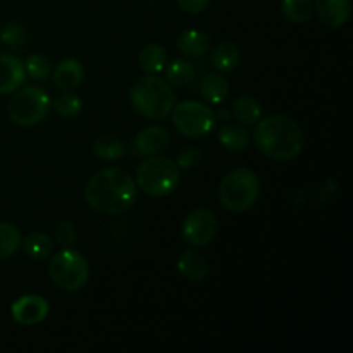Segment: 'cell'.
I'll list each match as a JSON object with an SVG mask.
<instances>
[{
    "label": "cell",
    "mask_w": 353,
    "mask_h": 353,
    "mask_svg": "<svg viewBox=\"0 0 353 353\" xmlns=\"http://www.w3.org/2000/svg\"><path fill=\"white\" fill-rule=\"evenodd\" d=\"M85 200L97 212L119 216L137 202V183L124 169L105 168L88 179Z\"/></svg>",
    "instance_id": "cell-1"
},
{
    "label": "cell",
    "mask_w": 353,
    "mask_h": 353,
    "mask_svg": "<svg viewBox=\"0 0 353 353\" xmlns=\"http://www.w3.org/2000/svg\"><path fill=\"white\" fill-rule=\"evenodd\" d=\"M254 143L257 150L271 161L288 162L299 157L305 145V137L295 119L274 114L259 121L254 131Z\"/></svg>",
    "instance_id": "cell-2"
},
{
    "label": "cell",
    "mask_w": 353,
    "mask_h": 353,
    "mask_svg": "<svg viewBox=\"0 0 353 353\" xmlns=\"http://www.w3.org/2000/svg\"><path fill=\"white\" fill-rule=\"evenodd\" d=\"M131 107L140 116L152 121H161L171 114L176 95L171 85L157 74H147L137 79L130 90Z\"/></svg>",
    "instance_id": "cell-3"
},
{
    "label": "cell",
    "mask_w": 353,
    "mask_h": 353,
    "mask_svg": "<svg viewBox=\"0 0 353 353\" xmlns=\"http://www.w3.org/2000/svg\"><path fill=\"white\" fill-rule=\"evenodd\" d=\"M261 196V181L248 168H236L228 172L219 185V200L231 212H247Z\"/></svg>",
    "instance_id": "cell-4"
},
{
    "label": "cell",
    "mask_w": 353,
    "mask_h": 353,
    "mask_svg": "<svg viewBox=\"0 0 353 353\" xmlns=\"http://www.w3.org/2000/svg\"><path fill=\"white\" fill-rule=\"evenodd\" d=\"M179 168L168 157H148L137 171V186L148 196H168L178 188Z\"/></svg>",
    "instance_id": "cell-5"
},
{
    "label": "cell",
    "mask_w": 353,
    "mask_h": 353,
    "mask_svg": "<svg viewBox=\"0 0 353 353\" xmlns=\"http://www.w3.org/2000/svg\"><path fill=\"white\" fill-rule=\"evenodd\" d=\"M50 105V97L43 88L26 86V88H19L14 92L9 107H7V114L14 124L30 128L45 119Z\"/></svg>",
    "instance_id": "cell-6"
},
{
    "label": "cell",
    "mask_w": 353,
    "mask_h": 353,
    "mask_svg": "<svg viewBox=\"0 0 353 353\" xmlns=\"http://www.w3.org/2000/svg\"><path fill=\"white\" fill-rule=\"evenodd\" d=\"M48 276L61 290L78 292L88 283L90 264L83 254L64 248L52 257L48 264Z\"/></svg>",
    "instance_id": "cell-7"
},
{
    "label": "cell",
    "mask_w": 353,
    "mask_h": 353,
    "mask_svg": "<svg viewBox=\"0 0 353 353\" xmlns=\"http://www.w3.org/2000/svg\"><path fill=\"white\" fill-rule=\"evenodd\" d=\"M172 124L188 138H203L212 133L216 126V114L209 105L196 100H186L172 107Z\"/></svg>",
    "instance_id": "cell-8"
},
{
    "label": "cell",
    "mask_w": 353,
    "mask_h": 353,
    "mask_svg": "<svg viewBox=\"0 0 353 353\" xmlns=\"http://www.w3.org/2000/svg\"><path fill=\"white\" fill-rule=\"evenodd\" d=\"M219 221L210 209H195L183 221V238L192 247H207L217 234Z\"/></svg>",
    "instance_id": "cell-9"
},
{
    "label": "cell",
    "mask_w": 353,
    "mask_h": 353,
    "mask_svg": "<svg viewBox=\"0 0 353 353\" xmlns=\"http://www.w3.org/2000/svg\"><path fill=\"white\" fill-rule=\"evenodd\" d=\"M50 312V303L40 295H23L10 305V316L21 326H37Z\"/></svg>",
    "instance_id": "cell-10"
},
{
    "label": "cell",
    "mask_w": 353,
    "mask_h": 353,
    "mask_svg": "<svg viewBox=\"0 0 353 353\" xmlns=\"http://www.w3.org/2000/svg\"><path fill=\"white\" fill-rule=\"evenodd\" d=\"M314 14L319 21L330 28H341L348 23L352 16L350 0H316Z\"/></svg>",
    "instance_id": "cell-11"
},
{
    "label": "cell",
    "mask_w": 353,
    "mask_h": 353,
    "mask_svg": "<svg viewBox=\"0 0 353 353\" xmlns=\"http://www.w3.org/2000/svg\"><path fill=\"white\" fill-rule=\"evenodd\" d=\"M26 79L23 61L9 54L0 55V95H9L19 90Z\"/></svg>",
    "instance_id": "cell-12"
},
{
    "label": "cell",
    "mask_w": 353,
    "mask_h": 353,
    "mask_svg": "<svg viewBox=\"0 0 353 353\" xmlns=\"http://www.w3.org/2000/svg\"><path fill=\"white\" fill-rule=\"evenodd\" d=\"M169 147V133L164 128L148 126L143 128L140 133L134 137L133 148L141 157H150V155L159 154Z\"/></svg>",
    "instance_id": "cell-13"
},
{
    "label": "cell",
    "mask_w": 353,
    "mask_h": 353,
    "mask_svg": "<svg viewBox=\"0 0 353 353\" xmlns=\"http://www.w3.org/2000/svg\"><path fill=\"white\" fill-rule=\"evenodd\" d=\"M83 78H85V69H83L81 62L74 61V59H64L52 72L54 85L62 92L76 90L83 83Z\"/></svg>",
    "instance_id": "cell-14"
},
{
    "label": "cell",
    "mask_w": 353,
    "mask_h": 353,
    "mask_svg": "<svg viewBox=\"0 0 353 353\" xmlns=\"http://www.w3.org/2000/svg\"><path fill=\"white\" fill-rule=\"evenodd\" d=\"M178 271L188 281L199 283L209 274V262L200 252L185 250L178 259Z\"/></svg>",
    "instance_id": "cell-15"
},
{
    "label": "cell",
    "mask_w": 353,
    "mask_h": 353,
    "mask_svg": "<svg viewBox=\"0 0 353 353\" xmlns=\"http://www.w3.org/2000/svg\"><path fill=\"white\" fill-rule=\"evenodd\" d=\"M176 47L186 57L199 59L210 50V37L205 31L185 30L178 37Z\"/></svg>",
    "instance_id": "cell-16"
},
{
    "label": "cell",
    "mask_w": 353,
    "mask_h": 353,
    "mask_svg": "<svg viewBox=\"0 0 353 353\" xmlns=\"http://www.w3.org/2000/svg\"><path fill=\"white\" fill-rule=\"evenodd\" d=\"M241 61V52L234 41L223 40L210 52V62L219 72H230L238 68Z\"/></svg>",
    "instance_id": "cell-17"
},
{
    "label": "cell",
    "mask_w": 353,
    "mask_h": 353,
    "mask_svg": "<svg viewBox=\"0 0 353 353\" xmlns=\"http://www.w3.org/2000/svg\"><path fill=\"white\" fill-rule=\"evenodd\" d=\"M200 95L212 105H221L230 95V83L217 72H209L200 81Z\"/></svg>",
    "instance_id": "cell-18"
},
{
    "label": "cell",
    "mask_w": 353,
    "mask_h": 353,
    "mask_svg": "<svg viewBox=\"0 0 353 353\" xmlns=\"http://www.w3.org/2000/svg\"><path fill=\"white\" fill-rule=\"evenodd\" d=\"M219 143L230 152H243L250 147L252 137L243 124H226L219 130Z\"/></svg>",
    "instance_id": "cell-19"
},
{
    "label": "cell",
    "mask_w": 353,
    "mask_h": 353,
    "mask_svg": "<svg viewBox=\"0 0 353 353\" xmlns=\"http://www.w3.org/2000/svg\"><path fill=\"white\" fill-rule=\"evenodd\" d=\"M233 116L243 126H252L262 119V105L255 97L240 95L233 102Z\"/></svg>",
    "instance_id": "cell-20"
},
{
    "label": "cell",
    "mask_w": 353,
    "mask_h": 353,
    "mask_svg": "<svg viewBox=\"0 0 353 353\" xmlns=\"http://www.w3.org/2000/svg\"><path fill=\"white\" fill-rule=\"evenodd\" d=\"M21 247H23L26 257H30L31 261H43L54 250L52 238L48 234L40 233V231H34V233L24 236L21 241Z\"/></svg>",
    "instance_id": "cell-21"
},
{
    "label": "cell",
    "mask_w": 353,
    "mask_h": 353,
    "mask_svg": "<svg viewBox=\"0 0 353 353\" xmlns=\"http://www.w3.org/2000/svg\"><path fill=\"white\" fill-rule=\"evenodd\" d=\"M138 62H140V68L143 69L147 74H159L161 71H164L165 64H168L165 48L157 43L145 45V47L141 48L140 55H138Z\"/></svg>",
    "instance_id": "cell-22"
},
{
    "label": "cell",
    "mask_w": 353,
    "mask_h": 353,
    "mask_svg": "<svg viewBox=\"0 0 353 353\" xmlns=\"http://www.w3.org/2000/svg\"><path fill=\"white\" fill-rule=\"evenodd\" d=\"M281 12L293 24H305L314 16L312 0H283Z\"/></svg>",
    "instance_id": "cell-23"
},
{
    "label": "cell",
    "mask_w": 353,
    "mask_h": 353,
    "mask_svg": "<svg viewBox=\"0 0 353 353\" xmlns=\"http://www.w3.org/2000/svg\"><path fill=\"white\" fill-rule=\"evenodd\" d=\"M195 78V68L185 59H174L165 69V81L176 88L190 85Z\"/></svg>",
    "instance_id": "cell-24"
},
{
    "label": "cell",
    "mask_w": 353,
    "mask_h": 353,
    "mask_svg": "<svg viewBox=\"0 0 353 353\" xmlns=\"http://www.w3.org/2000/svg\"><path fill=\"white\" fill-rule=\"evenodd\" d=\"M23 234L17 226L10 223H0V261L12 257L21 248Z\"/></svg>",
    "instance_id": "cell-25"
},
{
    "label": "cell",
    "mask_w": 353,
    "mask_h": 353,
    "mask_svg": "<svg viewBox=\"0 0 353 353\" xmlns=\"http://www.w3.org/2000/svg\"><path fill=\"white\" fill-rule=\"evenodd\" d=\"M93 154L103 161H116L124 154V143L112 134H102L93 141Z\"/></svg>",
    "instance_id": "cell-26"
},
{
    "label": "cell",
    "mask_w": 353,
    "mask_h": 353,
    "mask_svg": "<svg viewBox=\"0 0 353 353\" xmlns=\"http://www.w3.org/2000/svg\"><path fill=\"white\" fill-rule=\"evenodd\" d=\"M55 112L61 117H76L83 109V102L74 93H62L52 102Z\"/></svg>",
    "instance_id": "cell-27"
},
{
    "label": "cell",
    "mask_w": 353,
    "mask_h": 353,
    "mask_svg": "<svg viewBox=\"0 0 353 353\" xmlns=\"http://www.w3.org/2000/svg\"><path fill=\"white\" fill-rule=\"evenodd\" d=\"M24 71L30 78L37 79V81H45V79L50 76L52 65L45 55L41 54H33L26 59L24 62Z\"/></svg>",
    "instance_id": "cell-28"
},
{
    "label": "cell",
    "mask_w": 353,
    "mask_h": 353,
    "mask_svg": "<svg viewBox=\"0 0 353 353\" xmlns=\"http://www.w3.org/2000/svg\"><path fill=\"white\" fill-rule=\"evenodd\" d=\"M0 40H2V43H6L7 47L21 48L26 43V31H24V26L19 23L6 24L2 33H0Z\"/></svg>",
    "instance_id": "cell-29"
},
{
    "label": "cell",
    "mask_w": 353,
    "mask_h": 353,
    "mask_svg": "<svg viewBox=\"0 0 353 353\" xmlns=\"http://www.w3.org/2000/svg\"><path fill=\"white\" fill-rule=\"evenodd\" d=\"M78 240V233H76V226L71 221H62L55 228V241L62 247L69 248L76 243Z\"/></svg>",
    "instance_id": "cell-30"
},
{
    "label": "cell",
    "mask_w": 353,
    "mask_h": 353,
    "mask_svg": "<svg viewBox=\"0 0 353 353\" xmlns=\"http://www.w3.org/2000/svg\"><path fill=\"white\" fill-rule=\"evenodd\" d=\"M202 162V152L199 148H183L178 154V161H176V165L181 169H193Z\"/></svg>",
    "instance_id": "cell-31"
},
{
    "label": "cell",
    "mask_w": 353,
    "mask_h": 353,
    "mask_svg": "<svg viewBox=\"0 0 353 353\" xmlns=\"http://www.w3.org/2000/svg\"><path fill=\"white\" fill-rule=\"evenodd\" d=\"M179 9L188 14H200L209 7L210 0H176Z\"/></svg>",
    "instance_id": "cell-32"
},
{
    "label": "cell",
    "mask_w": 353,
    "mask_h": 353,
    "mask_svg": "<svg viewBox=\"0 0 353 353\" xmlns=\"http://www.w3.org/2000/svg\"><path fill=\"white\" fill-rule=\"evenodd\" d=\"M230 116H231L230 110H221V112H217L216 117H219L221 121H226V119H230Z\"/></svg>",
    "instance_id": "cell-33"
}]
</instances>
